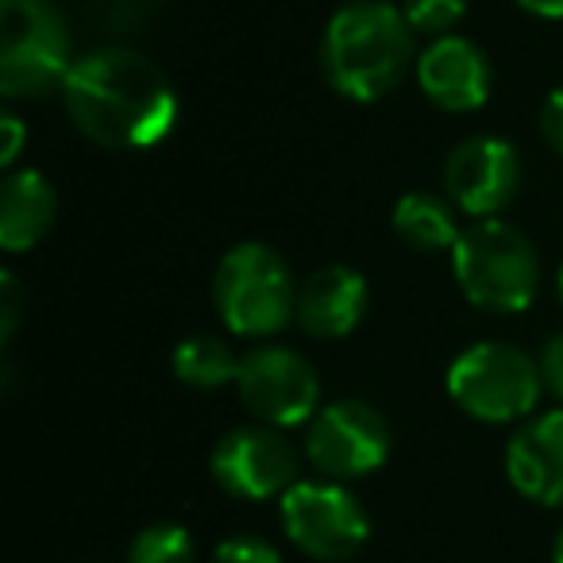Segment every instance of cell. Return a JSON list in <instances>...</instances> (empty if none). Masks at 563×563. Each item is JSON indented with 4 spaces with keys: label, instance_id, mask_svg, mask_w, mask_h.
Masks as SVG:
<instances>
[{
    "label": "cell",
    "instance_id": "16",
    "mask_svg": "<svg viewBox=\"0 0 563 563\" xmlns=\"http://www.w3.org/2000/svg\"><path fill=\"white\" fill-rule=\"evenodd\" d=\"M394 232L413 251H452L460 240L455 212L432 194H406L394 205Z\"/></svg>",
    "mask_w": 563,
    "mask_h": 563
},
{
    "label": "cell",
    "instance_id": "23",
    "mask_svg": "<svg viewBox=\"0 0 563 563\" xmlns=\"http://www.w3.org/2000/svg\"><path fill=\"white\" fill-rule=\"evenodd\" d=\"M540 132H544L548 147H555L563 155V86L548 93L544 109H540Z\"/></svg>",
    "mask_w": 563,
    "mask_h": 563
},
{
    "label": "cell",
    "instance_id": "24",
    "mask_svg": "<svg viewBox=\"0 0 563 563\" xmlns=\"http://www.w3.org/2000/svg\"><path fill=\"white\" fill-rule=\"evenodd\" d=\"M0 132H4V151H0V163L12 166L20 158V147H24V124H20L12 112H4V120H0Z\"/></svg>",
    "mask_w": 563,
    "mask_h": 563
},
{
    "label": "cell",
    "instance_id": "9",
    "mask_svg": "<svg viewBox=\"0 0 563 563\" xmlns=\"http://www.w3.org/2000/svg\"><path fill=\"white\" fill-rule=\"evenodd\" d=\"M306 452L313 467L329 478L371 475L390 455V424L367 401H332V406L317 409V417L309 421Z\"/></svg>",
    "mask_w": 563,
    "mask_h": 563
},
{
    "label": "cell",
    "instance_id": "1",
    "mask_svg": "<svg viewBox=\"0 0 563 563\" xmlns=\"http://www.w3.org/2000/svg\"><path fill=\"white\" fill-rule=\"evenodd\" d=\"M63 104L78 132L109 151L155 147L178 120V97L166 74L128 47L78 58L63 81Z\"/></svg>",
    "mask_w": 563,
    "mask_h": 563
},
{
    "label": "cell",
    "instance_id": "6",
    "mask_svg": "<svg viewBox=\"0 0 563 563\" xmlns=\"http://www.w3.org/2000/svg\"><path fill=\"white\" fill-rule=\"evenodd\" d=\"M544 378H540V363L525 355L514 344H475L448 367V394L463 413L478 417V421H517L529 417L532 406L540 401Z\"/></svg>",
    "mask_w": 563,
    "mask_h": 563
},
{
    "label": "cell",
    "instance_id": "11",
    "mask_svg": "<svg viewBox=\"0 0 563 563\" xmlns=\"http://www.w3.org/2000/svg\"><path fill=\"white\" fill-rule=\"evenodd\" d=\"M521 181V163L517 151L506 140L494 135H475L463 140L460 147L448 155L444 166V189L463 212L471 217L490 220L494 212H501L517 194Z\"/></svg>",
    "mask_w": 563,
    "mask_h": 563
},
{
    "label": "cell",
    "instance_id": "17",
    "mask_svg": "<svg viewBox=\"0 0 563 563\" xmlns=\"http://www.w3.org/2000/svg\"><path fill=\"white\" fill-rule=\"evenodd\" d=\"M174 375L197 390H217V386L235 383L240 360L235 352L217 336H189L174 347Z\"/></svg>",
    "mask_w": 563,
    "mask_h": 563
},
{
    "label": "cell",
    "instance_id": "20",
    "mask_svg": "<svg viewBox=\"0 0 563 563\" xmlns=\"http://www.w3.org/2000/svg\"><path fill=\"white\" fill-rule=\"evenodd\" d=\"M212 563H282V555L274 552L266 540L232 537V540H224V544H217V552H212Z\"/></svg>",
    "mask_w": 563,
    "mask_h": 563
},
{
    "label": "cell",
    "instance_id": "4",
    "mask_svg": "<svg viewBox=\"0 0 563 563\" xmlns=\"http://www.w3.org/2000/svg\"><path fill=\"white\" fill-rule=\"evenodd\" d=\"M212 298L235 336H274L298 317V286L290 266L266 243H240L217 266Z\"/></svg>",
    "mask_w": 563,
    "mask_h": 563
},
{
    "label": "cell",
    "instance_id": "14",
    "mask_svg": "<svg viewBox=\"0 0 563 563\" xmlns=\"http://www.w3.org/2000/svg\"><path fill=\"white\" fill-rule=\"evenodd\" d=\"M367 313V282L352 266H321L298 290V324L317 340H340Z\"/></svg>",
    "mask_w": 563,
    "mask_h": 563
},
{
    "label": "cell",
    "instance_id": "8",
    "mask_svg": "<svg viewBox=\"0 0 563 563\" xmlns=\"http://www.w3.org/2000/svg\"><path fill=\"white\" fill-rule=\"evenodd\" d=\"M235 390H240L247 413H255L271 429L309 424L321 406V383H317L313 363L278 344L255 347L243 355Z\"/></svg>",
    "mask_w": 563,
    "mask_h": 563
},
{
    "label": "cell",
    "instance_id": "12",
    "mask_svg": "<svg viewBox=\"0 0 563 563\" xmlns=\"http://www.w3.org/2000/svg\"><path fill=\"white\" fill-rule=\"evenodd\" d=\"M417 81L424 97L444 112H475L490 97V63L463 35H440L417 58Z\"/></svg>",
    "mask_w": 563,
    "mask_h": 563
},
{
    "label": "cell",
    "instance_id": "7",
    "mask_svg": "<svg viewBox=\"0 0 563 563\" xmlns=\"http://www.w3.org/2000/svg\"><path fill=\"white\" fill-rule=\"evenodd\" d=\"M286 537L321 563L352 560L371 537V517L340 483H294L282 494Z\"/></svg>",
    "mask_w": 563,
    "mask_h": 563
},
{
    "label": "cell",
    "instance_id": "19",
    "mask_svg": "<svg viewBox=\"0 0 563 563\" xmlns=\"http://www.w3.org/2000/svg\"><path fill=\"white\" fill-rule=\"evenodd\" d=\"M401 12H406L413 32L448 35L463 16H467V0H406Z\"/></svg>",
    "mask_w": 563,
    "mask_h": 563
},
{
    "label": "cell",
    "instance_id": "2",
    "mask_svg": "<svg viewBox=\"0 0 563 563\" xmlns=\"http://www.w3.org/2000/svg\"><path fill=\"white\" fill-rule=\"evenodd\" d=\"M413 58V27L390 0H355L329 20L321 40V70L347 101L386 97Z\"/></svg>",
    "mask_w": 563,
    "mask_h": 563
},
{
    "label": "cell",
    "instance_id": "18",
    "mask_svg": "<svg viewBox=\"0 0 563 563\" xmlns=\"http://www.w3.org/2000/svg\"><path fill=\"white\" fill-rule=\"evenodd\" d=\"M128 563H194V537L181 525H147L128 548Z\"/></svg>",
    "mask_w": 563,
    "mask_h": 563
},
{
    "label": "cell",
    "instance_id": "13",
    "mask_svg": "<svg viewBox=\"0 0 563 563\" xmlns=\"http://www.w3.org/2000/svg\"><path fill=\"white\" fill-rule=\"evenodd\" d=\"M506 475L529 501L563 509V409L514 432L506 448Z\"/></svg>",
    "mask_w": 563,
    "mask_h": 563
},
{
    "label": "cell",
    "instance_id": "3",
    "mask_svg": "<svg viewBox=\"0 0 563 563\" xmlns=\"http://www.w3.org/2000/svg\"><path fill=\"white\" fill-rule=\"evenodd\" d=\"M452 271L463 298L486 313H521L540 290V258L532 243L494 217L463 228L452 247Z\"/></svg>",
    "mask_w": 563,
    "mask_h": 563
},
{
    "label": "cell",
    "instance_id": "25",
    "mask_svg": "<svg viewBox=\"0 0 563 563\" xmlns=\"http://www.w3.org/2000/svg\"><path fill=\"white\" fill-rule=\"evenodd\" d=\"M514 4L540 20H563V0H514Z\"/></svg>",
    "mask_w": 563,
    "mask_h": 563
},
{
    "label": "cell",
    "instance_id": "22",
    "mask_svg": "<svg viewBox=\"0 0 563 563\" xmlns=\"http://www.w3.org/2000/svg\"><path fill=\"white\" fill-rule=\"evenodd\" d=\"M540 378H544V390L552 394L555 401H563V332H555L552 340L540 352Z\"/></svg>",
    "mask_w": 563,
    "mask_h": 563
},
{
    "label": "cell",
    "instance_id": "21",
    "mask_svg": "<svg viewBox=\"0 0 563 563\" xmlns=\"http://www.w3.org/2000/svg\"><path fill=\"white\" fill-rule=\"evenodd\" d=\"M20 317H24V290H20L16 274H4L0 278V340H12Z\"/></svg>",
    "mask_w": 563,
    "mask_h": 563
},
{
    "label": "cell",
    "instance_id": "10",
    "mask_svg": "<svg viewBox=\"0 0 563 563\" xmlns=\"http://www.w3.org/2000/svg\"><path fill=\"white\" fill-rule=\"evenodd\" d=\"M212 478L232 498L263 501L298 483V452L278 429H235L212 452Z\"/></svg>",
    "mask_w": 563,
    "mask_h": 563
},
{
    "label": "cell",
    "instance_id": "5",
    "mask_svg": "<svg viewBox=\"0 0 563 563\" xmlns=\"http://www.w3.org/2000/svg\"><path fill=\"white\" fill-rule=\"evenodd\" d=\"M70 66V40L55 0H0V93L32 101L63 89Z\"/></svg>",
    "mask_w": 563,
    "mask_h": 563
},
{
    "label": "cell",
    "instance_id": "27",
    "mask_svg": "<svg viewBox=\"0 0 563 563\" xmlns=\"http://www.w3.org/2000/svg\"><path fill=\"white\" fill-rule=\"evenodd\" d=\"M555 294H560V306H563V266H560V278H555Z\"/></svg>",
    "mask_w": 563,
    "mask_h": 563
},
{
    "label": "cell",
    "instance_id": "26",
    "mask_svg": "<svg viewBox=\"0 0 563 563\" xmlns=\"http://www.w3.org/2000/svg\"><path fill=\"white\" fill-rule=\"evenodd\" d=\"M552 560H555V563H563V529H560V537H555V548H552Z\"/></svg>",
    "mask_w": 563,
    "mask_h": 563
},
{
    "label": "cell",
    "instance_id": "15",
    "mask_svg": "<svg viewBox=\"0 0 563 563\" xmlns=\"http://www.w3.org/2000/svg\"><path fill=\"white\" fill-rule=\"evenodd\" d=\"M58 212V197L40 170H20L4 181L0 194V247L20 255L32 251L51 232Z\"/></svg>",
    "mask_w": 563,
    "mask_h": 563
}]
</instances>
